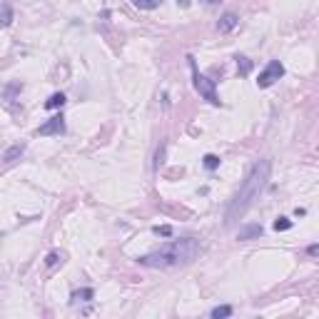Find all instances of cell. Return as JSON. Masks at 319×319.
I'll return each mask as SVG.
<instances>
[{"label": "cell", "mask_w": 319, "mask_h": 319, "mask_svg": "<svg viewBox=\"0 0 319 319\" xmlns=\"http://www.w3.org/2000/svg\"><path fill=\"white\" fill-rule=\"evenodd\" d=\"M204 167L207 170H217L220 167V157L217 155H204Z\"/></svg>", "instance_id": "4fadbf2b"}, {"label": "cell", "mask_w": 319, "mask_h": 319, "mask_svg": "<svg viewBox=\"0 0 319 319\" xmlns=\"http://www.w3.org/2000/svg\"><path fill=\"white\" fill-rule=\"evenodd\" d=\"M284 75V65L279 63V60H272V63L267 65L262 72H259V77H257V85L259 87H269V85H274L279 77Z\"/></svg>", "instance_id": "277c9868"}, {"label": "cell", "mask_w": 319, "mask_h": 319, "mask_svg": "<svg viewBox=\"0 0 319 319\" xmlns=\"http://www.w3.org/2000/svg\"><path fill=\"white\" fill-rule=\"evenodd\" d=\"M132 3H135L137 8H142V10H155V8L160 5L157 0H132Z\"/></svg>", "instance_id": "5bb4252c"}, {"label": "cell", "mask_w": 319, "mask_h": 319, "mask_svg": "<svg viewBox=\"0 0 319 319\" xmlns=\"http://www.w3.org/2000/svg\"><path fill=\"white\" fill-rule=\"evenodd\" d=\"M289 227H292V222H289L287 217H279V220L274 222V230H277V232H284V230H289Z\"/></svg>", "instance_id": "9a60e30c"}, {"label": "cell", "mask_w": 319, "mask_h": 319, "mask_svg": "<svg viewBox=\"0 0 319 319\" xmlns=\"http://www.w3.org/2000/svg\"><path fill=\"white\" fill-rule=\"evenodd\" d=\"M307 252H309V255H312V257H317V252H319V247H317V245H312V247H309V250H307Z\"/></svg>", "instance_id": "d6986e66"}, {"label": "cell", "mask_w": 319, "mask_h": 319, "mask_svg": "<svg viewBox=\"0 0 319 319\" xmlns=\"http://www.w3.org/2000/svg\"><path fill=\"white\" fill-rule=\"evenodd\" d=\"M269 175H272V162H269V160L255 162V167L250 170V175L245 177L240 192L235 194V199L230 202V207H227V212H225V227H232L237 220L245 217V212L255 204V199L262 194V190L267 187Z\"/></svg>", "instance_id": "6da1fadb"}, {"label": "cell", "mask_w": 319, "mask_h": 319, "mask_svg": "<svg viewBox=\"0 0 319 319\" xmlns=\"http://www.w3.org/2000/svg\"><path fill=\"white\" fill-rule=\"evenodd\" d=\"M92 294H95L92 289H80V292L72 294V299H75V302H87V299H92Z\"/></svg>", "instance_id": "8fae6325"}, {"label": "cell", "mask_w": 319, "mask_h": 319, "mask_svg": "<svg viewBox=\"0 0 319 319\" xmlns=\"http://www.w3.org/2000/svg\"><path fill=\"white\" fill-rule=\"evenodd\" d=\"M209 314H212V319H225L232 314V307H215Z\"/></svg>", "instance_id": "30bf717a"}, {"label": "cell", "mask_w": 319, "mask_h": 319, "mask_svg": "<svg viewBox=\"0 0 319 319\" xmlns=\"http://www.w3.org/2000/svg\"><path fill=\"white\" fill-rule=\"evenodd\" d=\"M177 3H180L182 8H187V5H190V0H177Z\"/></svg>", "instance_id": "ffe728a7"}, {"label": "cell", "mask_w": 319, "mask_h": 319, "mask_svg": "<svg viewBox=\"0 0 319 319\" xmlns=\"http://www.w3.org/2000/svg\"><path fill=\"white\" fill-rule=\"evenodd\" d=\"M155 235H162V237H170V235H172V227H167V225H162V227H155Z\"/></svg>", "instance_id": "e0dca14e"}, {"label": "cell", "mask_w": 319, "mask_h": 319, "mask_svg": "<svg viewBox=\"0 0 319 319\" xmlns=\"http://www.w3.org/2000/svg\"><path fill=\"white\" fill-rule=\"evenodd\" d=\"M262 225H257V222H252V225H245V227H240L237 230V240L240 242H250V240H257V237H262Z\"/></svg>", "instance_id": "8992f818"}, {"label": "cell", "mask_w": 319, "mask_h": 319, "mask_svg": "<svg viewBox=\"0 0 319 319\" xmlns=\"http://www.w3.org/2000/svg\"><path fill=\"white\" fill-rule=\"evenodd\" d=\"M237 65H240V72H242V75H247V72H250V67H252L247 58H237Z\"/></svg>", "instance_id": "2e32d148"}, {"label": "cell", "mask_w": 319, "mask_h": 319, "mask_svg": "<svg viewBox=\"0 0 319 319\" xmlns=\"http://www.w3.org/2000/svg\"><path fill=\"white\" fill-rule=\"evenodd\" d=\"M204 3H207V5H215V3H220V0H204Z\"/></svg>", "instance_id": "44dd1931"}, {"label": "cell", "mask_w": 319, "mask_h": 319, "mask_svg": "<svg viewBox=\"0 0 319 319\" xmlns=\"http://www.w3.org/2000/svg\"><path fill=\"white\" fill-rule=\"evenodd\" d=\"M240 25V18L235 15V13H225L222 18H220V23H217V30L220 33H230V30H235Z\"/></svg>", "instance_id": "52a82bcc"}, {"label": "cell", "mask_w": 319, "mask_h": 319, "mask_svg": "<svg viewBox=\"0 0 319 319\" xmlns=\"http://www.w3.org/2000/svg\"><path fill=\"white\" fill-rule=\"evenodd\" d=\"M23 152H25V145H15V147H10V150L3 155V162H15Z\"/></svg>", "instance_id": "ba28073f"}, {"label": "cell", "mask_w": 319, "mask_h": 319, "mask_svg": "<svg viewBox=\"0 0 319 319\" xmlns=\"http://www.w3.org/2000/svg\"><path fill=\"white\" fill-rule=\"evenodd\" d=\"M63 132H65V120L60 118V115L50 118L45 125L38 128V135H63Z\"/></svg>", "instance_id": "5b68a950"}, {"label": "cell", "mask_w": 319, "mask_h": 319, "mask_svg": "<svg viewBox=\"0 0 319 319\" xmlns=\"http://www.w3.org/2000/svg\"><path fill=\"white\" fill-rule=\"evenodd\" d=\"M45 264H48V267L58 264V255H48V259H45Z\"/></svg>", "instance_id": "ac0fdd59"}, {"label": "cell", "mask_w": 319, "mask_h": 319, "mask_svg": "<svg viewBox=\"0 0 319 319\" xmlns=\"http://www.w3.org/2000/svg\"><path fill=\"white\" fill-rule=\"evenodd\" d=\"M199 242L194 237H185V240H175L150 255L140 257L137 262L142 267H152V269H172V267H182V264H190L194 257L199 255Z\"/></svg>", "instance_id": "7a4b0ae2"}, {"label": "cell", "mask_w": 319, "mask_h": 319, "mask_svg": "<svg viewBox=\"0 0 319 319\" xmlns=\"http://www.w3.org/2000/svg\"><path fill=\"white\" fill-rule=\"evenodd\" d=\"M10 20H13V10H10V5H3V10H0V25H10Z\"/></svg>", "instance_id": "7c38bea8"}, {"label": "cell", "mask_w": 319, "mask_h": 319, "mask_svg": "<svg viewBox=\"0 0 319 319\" xmlns=\"http://www.w3.org/2000/svg\"><path fill=\"white\" fill-rule=\"evenodd\" d=\"M63 105H65V95H63V92L50 95V97H48V102H45V108H48V110H55V108H63Z\"/></svg>", "instance_id": "9c48e42d"}, {"label": "cell", "mask_w": 319, "mask_h": 319, "mask_svg": "<svg viewBox=\"0 0 319 319\" xmlns=\"http://www.w3.org/2000/svg\"><path fill=\"white\" fill-rule=\"evenodd\" d=\"M192 70H194V67H192ZM194 87H197V92H199L209 105H220V95H217V90H215V82H212L207 75H199L197 70H194Z\"/></svg>", "instance_id": "3957f363"}]
</instances>
